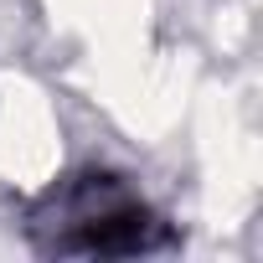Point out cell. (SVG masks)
<instances>
[{
	"label": "cell",
	"instance_id": "6da1fadb",
	"mask_svg": "<svg viewBox=\"0 0 263 263\" xmlns=\"http://www.w3.org/2000/svg\"><path fill=\"white\" fill-rule=\"evenodd\" d=\"M150 212L129 196L119 181L108 176H88L67 201H62V232L52 237L57 253H98V258H119V253H145L155 237Z\"/></svg>",
	"mask_w": 263,
	"mask_h": 263
}]
</instances>
